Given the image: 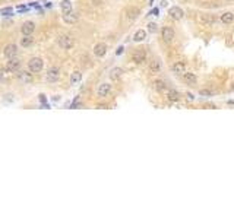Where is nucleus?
I'll return each mask as SVG.
<instances>
[{"label": "nucleus", "instance_id": "f257e3e1", "mask_svg": "<svg viewBox=\"0 0 234 219\" xmlns=\"http://www.w3.org/2000/svg\"><path fill=\"white\" fill-rule=\"evenodd\" d=\"M43 67H44V61L40 57H32L28 61V70L32 73H40L43 70Z\"/></svg>", "mask_w": 234, "mask_h": 219}, {"label": "nucleus", "instance_id": "f03ea898", "mask_svg": "<svg viewBox=\"0 0 234 219\" xmlns=\"http://www.w3.org/2000/svg\"><path fill=\"white\" fill-rule=\"evenodd\" d=\"M57 44L63 50H70L73 47V44H75V41H73V38L70 35H62V37L57 38Z\"/></svg>", "mask_w": 234, "mask_h": 219}, {"label": "nucleus", "instance_id": "7ed1b4c3", "mask_svg": "<svg viewBox=\"0 0 234 219\" xmlns=\"http://www.w3.org/2000/svg\"><path fill=\"white\" fill-rule=\"evenodd\" d=\"M60 79V69L57 66H53L47 70V75H46V80L47 82H51V83H54L57 80Z\"/></svg>", "mask_w": 234, "mask_h": 219}, {"label": "nucleus", "instance_id": "20e7f679", "mask_svg": "<svg viewBox=\"0 0 234 219\" xmlns=\"http://www.w3.org/2000/svg\"><path fill=\"white\" fill-rule=\"evenodd\" d=\"M6 72L9 73H15L18 72L19 69H21V60L16 59V57H12V59H9V61L6 63Z\"/></svg>", "mask_w": 234, "mask_h": 219}, {"label": "nucleus", "instance_id": "39448f33", "mask_svg": "<svg viewBox=\"0 0 234 219\" xmlns=\"http://www.w3.org/2000/svg\"><path fill=\"white\" fill-rule=\"evenodd\" d=\"M132 60L136 64L144 63L145 60H146V51H145L144 48H138V50H135L133 51V54H132Z\"/></svg>", "mask_w": 234, "mask_h": 219}, {"label": "nucleus", "instance_id": "423d86ee", "mask_svg": "<svg viewBox=\"0 0 234 219\" xmlns=\"http://www.w3.org/2000/svg\"><path fill=\"white\" fill-rule=\"evenodd\" d=\"M16 77L18 80H21L24 83H31L32 82V72H30V70H18Z\"/></svg>", "mask_w": 234, "mask_h": 219}, {"label": "nucleus", "instance_id": "0eeeda50", "mask_svg": "<svg viewBox=\"0 0 234 219\" xmlns=\"http://www.w3.org/2000/svg\"><path fill=\"white\" fill-rule=\"evenodd\" d=\"M18 54V45L16 44H8V45L4 47L3 50V56L6 57V59H12V57H16Z\"/></svg>", "mask_w": 234, "mask_h": 219}, {"label": "nucleus", "instance_id": "6e6552de", "mask_svg": "<svg viewBox=\"0 0 234 219\" xmlns=\"http://www.w3.org/2000/svg\"><path fill=\"white\" fill-rule=\"evenodd\" d=\"M161 38L166 42H171L173 38H174V29L171 26H164L161 29Z\"/></svg>", "mask_w": 234, "mask_h": 219}, {"label": "nucleus", "instance_id": "1a4fd4ad", "mask_svg": "<svg viewBox=\"0 0 234 219\" xmlns=\"http://www.w3.org/2000/svg\"><path fill=\"white\" fill-rule=\"evenodd\" d=\"M34 31H35V24L32 21H26L22 24V26H21L22 35H32Z\"/></svg>", "mask_w": 234, "mask_h": 219}, {"label": "nucleus", "instance_id": "9d476101", "mask_svg": "<svg viewBox=\"0 0 234 219\" xmlns=\"http://www.w3.org/2000/svg\"><path fill=\"white\" fill-rule=\"evenodd\" d=\"M168 15L173 19H176V21H180V19H183L184 12H183V9H180L179 6H173V8L168 9Z\"/></svg>", "mask_w": 234, "mask_h": 219}, {"label": "nucleus", "instance_id": "9b49d317", "mask_svg": "<svg viewBox=\"0 0 234 219\" xmlns=\"http://www.w3.org/2000/svg\"><path fill=\"white\" fill-rule=\"evenodd\" d=\"M171 70H173V73L177 76H183L184 72H186V66H184L183 61H176L173 66H171Z\"/></svg>", "mask_w": 234, "mask_h": 219}, {"label": "nucleus", "instance_id": "f8f14e48", "mask_svg": "<svg viewBox=\"0 0 234 219\" xmlns=\"http://www.w3.org/2000/svg\"><path fill=\"white\" fill-rule=\"evenodd\" d=\"M111 92V85L110 83H101L97 89V93L100 98H106Z\"/></svg>", "mask_w": 234, "mask_h": 219}, {"label": "nucleus", "instance_id": "ddd939ff", "mask_svg": "<svg viewBox=\"0 0 234 219\" xmlns=\"http://www.w3.org/2000/svg\"><path fill=\"white\" fill-rule=\"evenodd\" d=\"M106 53H107V44L98 42V44L94 45V54L97 57H102V56H106Z\"/></svg>", "mask_w": 234, "mask_h": 219}, {"label": "nucleus", "instance_id": "4468645a", "mask_svg": "<svg viewBox=\"0 0 234 219\" xmlns=\"http://www.w3.org/2000/svg\"><path fill=\"white\" fill-rule=\"evenodd\" d=\"M167 98L170 99L171 102H176L180 99V92L176 91V89H167Z\"/></svg>", "mask_w": 234, "mask_h": 219}, {"label": "nucleus", "instance_id": "2eb2a0df", "mask_svg": "<svg viewBox=\"0 0 234 219\" xmlns=\"http://www.w3.org/2000/svg\"><path fill=\"white\" fill-rule=\"evenodd\" d=\"M183 80L186 82L187 85H195L196 82H198V77H196V75L195 73H186L184 72V75H183Z\"/></svg>", "mask_w": 234, "mask_h": 219}, {"label": "nucleus", "instance_id": "dca6fc26", "mask_svg": "<svg viewBox=\"0 0 234 219\" xmlns=\"http://www.w3.org/2000/svg\"><path fill=\"white\" fill-rule=\"evenodd\" d=\"M122 75H123V69L114 67V69H111V72H110V79L111 80H119L120 77H122Z\"/></svg>", "mask_w": 234, "mask_h": 219}, {"label": "nucleus", "instance_id": "f3484780", "mask_svg": "<svg viewBox=\"0 0 234 219\" xmlns=\"http://www.w3.org/2000/svg\"><path fill=\"white\" fill-rule=\"evenodd\" d=\"M63 21L66 24H75L78 21V15L73 12H69V13H64L63 15Z\"/></svg>", "mask_w": 234, "mask_h": 219}, {"label": "nucleus", "instance_id": "a211bd4d", "mask_svg": "<svg viewBox=\"0 0 234 219\" xmlns=\"http://www.w3.org/2000/svg\"><path fill=\"white\" fill-rule=\"evenodd\" d=\"M146 38V31L145 29H138L136 32H135V35H133V41L135 42H142Z\"/></svg>", "mask_w": 234, "mask_h": 219}, {"label": "nucleus", "instance_id": "6ab92c4d", "mask_svg": "<svg viewBox=\"0 0 234 219\" xmlns=\"http://www.w3.org/2000/svg\"><path fill=\"white\" fill-rule=\"evenodd\" d=\"M32 42H34V38H32V35H22L19 44H21L22 47H30V45H32Z\"/></svg>", "mask_w": 234, "mask_h": 219}, {"label": "nucleus", "instance_id": "aec40b11", "mask_svg": "<svg viewBox=\"0 0 234 219\" xmlns=\"http://www.w3.org/2000/svg\"><path fill=\"white\" fill-rule=\"evenodd\" d=\"M221 22L222 24H231V22L234 21V13H231V12H226V13H222L221 15Z\"/></svg>", "mask_w": 234, "mask_h": 219}, {"label": "nucleus", "instance_id": "412c9836", "mask_svg": "<svg viewBox=\"0 0 234 219\" xmlns=\"http://www.w3.org/2000/svg\"><path fill=\"white\" fill-rule=\"evenodd\" d=\"M149 70L152 73H160V70H161V63H160L158 60H152V61L149 63Z\"/></svg>", "mask_w": 234, "mask_h": 219}, {"label": "nucleus", "instance_id": "4be33fe9", "mask_svg": "<svg viewBox=\"0 0 234 219\" xmlns=\"http://www.w3.org/2000/svg\"><path fill=\"white\" fill-rule=\"evenodd\" d=\"M154 88L157 89L158 92H166V91H167L166 83H164L162 80H160V79H157L155 82H154Z\"/></svg>", "mask_w": 234, "mask_h": 219}, {"label": "nucleus", "instance_id": "5701e85b", "mask_svg": "<svg viewBox=\"0 0 234 219\" xmlns=\"http://www.w3.org/2000/svg\"><path fill=\"white\" fill-rule=\"evenodd\" d=\"M60 8H62V12L64 13H69V12H72V3L69 2V0H63L62 2V4H60Z\"/></svg>", "mask_w": 234, "mask_h": 219}, {"label": "nucleus", "instance_id": "b1692460", "mask_svg": "<svg viewBox=\"0 0 234 219\" xmlns=\"http://www.w3.org/2000/svg\"><path fill=\"white\" fill-rule=\"evenodd\" d=\"M81 80H82V73L81 72H73L72 73V76H70V83L76 85V83H79Z\"/></svg>", "mask_w": 234, "mask_h": 219}, {"label": "nucleus", "instance_id": "393cba45", "mask_svg": "<svg viewBox=\"0 0 234 219\" xmlns=\"http://www.w3.org/2000/svg\"><path fill=\"white\" fill-rule=\"evenodd\" d=\"M139 13H140V10L138 8H130L128 10V18L129 19H136L139 16Z\"/></svg>", "mask_w": 234, "mask_h": 219}, {"label": "nucleus", "instance_id": "a878e982", "mask_svg": "<svg viewBox=\"0 0 234 219\" xmlns=\"http://www.w3.org/2000/svg\"><path fill=\"white\" fill-rule=\"evenodd\" d=\"M200 22H204L206 25H211V24L215 22V16H212V15H202L200 16Z\"/></svg>", "mask_w": 234, "mask_h": 219}, {"label": "nucleus", "instance_id": "bb28decb", "mask_svg": "<svg viewBox=\"0 0 234 219\" xmlns=\"http://www.w3.org/2000/svg\"><path fill=\"white\" fill-rule=\"evenodd\" d=\"M148 31L151 32V34H155L158 31V25L155 24V22H151V24H148Z\"/></svg>", "mask_w": 234, "mask_h": 219}, {"label": "nucleus", "instance_id": "cd10ccee", "mask_svg": "<svg viewBox=\"0 0 234 219\" xmlns=\"http://www.w3.org/2000/svg\"><path fill=\"white\" fill-rule=\"evenodd\" d=\"M199 95H202V97H212L214 93L211 92V91H208V89H200Z\"/></svg>", "mask_w": 234, "mask_h": 219}, {"label": "nucleus", "instance_id": "c85d7f7f", "mask_svg": "<svg viewBox=\"0 0 234 219\" xmlns=\"http://www.w3.org/2000/svg\"><path fill=\"white\" fill-rule=\"evenodd\" d=\"M4 72H6V69L0 67V80H2V79H3V77H4Z\"/></svg>", "mask_w": 234, "mask_h": 219}, {"label": "nucleus", "instance_id": "c756f323", "mask_svg": "<svg viewBox=\"0 0 234 219\" xmlns=\"http://www.w3.org/2000/svg\"><path fill=\"white\" fill-rule=\"evenodd\" d=\"M186 97H187V99H189V101H193V99H195V97H193V95H192L190 92L186 93Z\"/></svg>", "mask_w": 234, "mask_h": 219}, {"label": "nucleus", "instance_id": "7c9ffc66", "mask_svg": "<svg viewBox=\"0 0 234 219\" xmlns=\"http://www.w3.org/2000/svg\"><path fill=\"white\" fill-rule=\"evenodd\" d=\"M149 15H158V9H154V10H151V13Z\"/></svg>", "mask_w": 234, "mask_h": 219}, {"label": "nucleus", "instance_id": "2f4dec72", "mask_svg": "<svg viewBox=\"0 0 234 219\" xmlns=\"http://www.w3.org/2000/svg\"><path fill=\"white\" fill-rule=\"evenodd\" d=\"M122 53H123V48H122V47H120L119 50H117V54H122Z\"/></svg>", "mask_w": 234, "mask_h": 219}, {"label": "nucleus", "instance_id": "473e14b6", "mask_svg": "<svg viewBox=\"0 0 234 219\" xmlns=\"http://www.w3.org/2000/svg\"><path fill=\"white\" fill-rule=\"evenodd\" d=\"M233 91H234V86H233Z\"/></svg>", "mask_w": 234, "mask_h": 219}, {"label": "nucleus", "instance_id": "72a5a7b5", "mask_svg": "<svg viewBox=\"0 0 234 219\" xmlns=\"http://www.w3.org/2000/svg\"><path fill=\"white\" fill-rule=\"evenodd\" d=\"M0 2H3V0H0Z\"/></svg>", "mask_w": 234, "mask_h": 219}]
</instances>
